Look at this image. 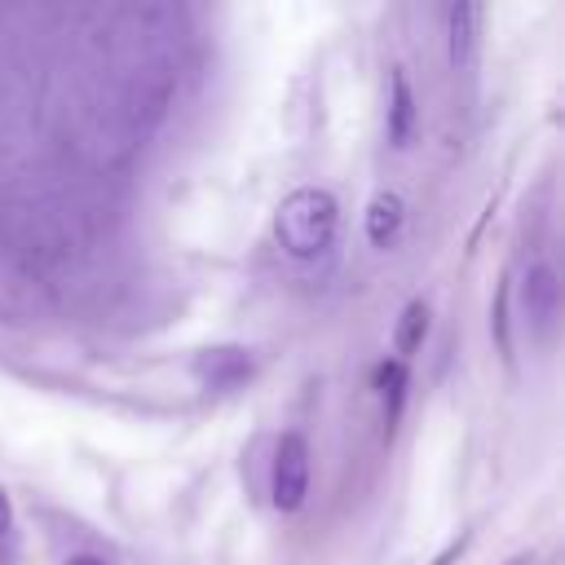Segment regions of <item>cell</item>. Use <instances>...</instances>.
<instances>
[{
    "instance_id": "obj_1",
    "label": "cell",
    "mask_w": 565,
    "mask_h": 565,
    "mask_svg": "<svg viewBox=\"0 0 565 565\" xmlns=\"http://www.w3.org/2000/svg\"><path fill=\"white\" fill-rule=\"evenodd\" d=\"M335 225H340V203L331 190H318V185L291 190L274 212V238L296 260L327 252L335 238Z\"/></svg>"
},
{
    "instance_id": "obj_2",
    "label": "cell",
    "mask_w": 565,
    "mask_h": 565,
    "mask_svg": "<svg viewBox=\"0 0 565 565\" xmlns=\"http://www.w3.org/2000/svg\"><path fill=\"white\" fill-rule=\"evenodd\" d=\"M269 494L278 512H296L309 494V441L300 433H282L274 446V468H269Z\"/></svg>"
},
{
    "instance_id": "obj_3",
    "label": "cell",
    "mask_w": 565,
    "mask_h": 565,
    "mask_svg": "<svg viewBox=\"0 0 565 565\" xmlns=\"http://www.w3.org/2000/svg\"><path fill=\"white\" fill-rule=\"evenodd\" d=\"M252 349L243 344H212V349H199L194 362H190V375L207 388V393H234L247 375H252Z\"/></svg>"
},
{
    "instance_id": "obj_4",
    "label": "cell",
    "mask_w": 565,
    "mask_h": 565,
    "mask_svg": "<svg viewBox=\"0 0 565 565\" xmlns=\"http://www.w3.org/2000/svg\"><path fill=\"white\" fill-rule=\"evenodd\" d=\"M521 309H525V322L534 327V335H552L556 331V318H561V282H556V269L552 265H530L525 278H521Z\"/></svg>"
},
{
    "instance_id": "obj_5",
    "label": "cell",
    "mask_w": 565,
    "mask_h": 565,
    "mask_svg": "<svg viewBox=\"0 0 565 565\" xmlns=\"http://www.w3.org/2000/svg\"><path fill=\"white\" fill-rule=\"evenodd\" d=\"M481 18H486L481 4H450V13H446V35H450V66H455V71L472 66L477 40H481Z\"/></svg>"
},
{
    "instance_id": "obj_6",
    "label": "cell",
    "mask_w": 565,
    "mask_h": 565,
    "mask_svg": "<svg viewBox=\"0 0 565 565\" xmlns=\"http://www.w3.org/2000/svg\"><path fill=\"white\" fill-rule=\"evenodd\" d=\"M411 132H415V93H411L406 71L393 66V75H388V141L406 146Z\"/></svg>"
},
{
    "instance_id": "obj_7",
    "label": "cell",
    "mask_w": 565,
    "mask_h": 565,
    "mask_svg": "<svg viewBox=\"0 0 565 565\" xmlns=\"http://www.w3.org/2000/svg\"><path fill=\"white\" fill-rule=\"evenodd\" d=\"M402 225H406V203H402V194L380 190V194L371 199V207H366V238H371L375 247H388V243L402 234Z\"/></svg>"
},
{
    "instance_id": "obj_8",
    "label": "cell",
    "mask_w": 565,
    "mask_h": 565,
    "mask_svg": "<svg viewBox=\"0 0 565 565\" xmlns=\"http://www.w3.org/2000/svg\"><path fill=\"white\" fill-rule=\"evenodd\" d=\"M375 393L384 406V433H393L402 419V402H406V362H397V358L380 362L375 366Z\"/></svg>"
},
{
    "instance_id": "obj_9",
    "label": "cell",
    "mask_w": 565,
    "mask_h": 565,
    "mask_svg": "<svg viewBox=\"0 0 565 565\" xmlns=\"http://www.w3.org/2000/svg\"><path fill=\"white\" fill-rule=\"evenodd\" d=\"M424 335H428V305L424 300H411L406 309H402V318H397V327H393V349H397V362H406L419 344H424Z\"/></svg>"
},
{
    "instance_id": "obj_10",
    "label": "cell",
    "mask_w": 565,
    "mask_h": 565,
    "mask_svg": "<svg viewBox=\"0 0 565 565\" xmlns=\"http://www.w3.org/2000/svg\"><path fill=\"white\" fill-rule=\"evenodd\" d=\"M494 335H499V349L508 353V287L494 291Z\"/></svg>"
},
{
    "instance_id": "obj_11",
    "label": "cell",
    "mask_w": 565,
    "mask_h": 565,
    "mask_svg": "<svg viewBox=\"0 0 565 565\" xmlns=\"http://www.w3.org/2000/svg\"><path fill=\"white\" fill-rule=\"evenodd\" d=\"M9 525H13V508H9V494L0 490V534H4Z\"/></svg>"
},
{
    "instance_id": "obj_12",
    "label": "cell",
    "mask_w": 565,
    "mask_h": 565,
    "mask_svg": "<svg viewBox=\"0 0 565 565\" xmlns=\"http://www.w3.org/2000/svg\"><path fill=\"white\" fill-rule=\"evenodd\" d=\"M66 565H106V561H102V556H93V552H79V556H71Z\"/></svg>"
},
{
    "instance_id": "obj_13",
    "label": "cell",
    "mask_w": 565,
    "mask_h": 565,
    "mask_svg": "<svg viewBox=\"0 0 565 565\" xmlns=\"http://www.w3.org/2000/svg\"><path fill=\"white\" fill-rule=\"evenodd\" d=\"M503 565H530V556H512V561H503Z\"/></svg>"
}]
</instances>
